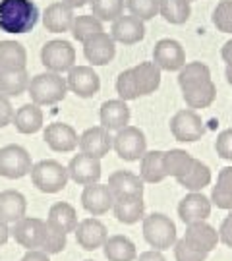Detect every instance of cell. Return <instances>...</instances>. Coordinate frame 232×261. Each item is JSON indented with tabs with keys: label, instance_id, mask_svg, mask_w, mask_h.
Wrapping results in <instances>:
<instances>
[{
	"label": "cell",
	"instance_id": "4",
	"mask_svg": "<svg viewBox=\"0 0 232 261\" xmlns=\"http://www.w3.org/2000/svg\"><path fill=\"white\" fill-rule=\"evenodd\" d=\"M143 238L157 252L170 250L178 240L176 224L165 213H151L143 217Z\"/></svg>",
	"mask_w": 232,
	"mask_h": 261
},
{
	"label": "cell",
	"instance_id": "47",
	"mask_svg": "<svg viewBox=\"0 0 232 261\" xmlns=\"http://www.w3.org/2000/svg\"><path fill=\"white\" fill-rule=\"evenodd\" d=\"M14 107L10 103V97H6L4 93H0V128L8 126L14 120Z\"/></svg>",
	"mask_w": 232,
	"mask_h": 261
},
{
	"label": "cell",
	"instance_id": "27",
	"mask_svg": "<svg viewBox=\"0 0 232 261\" xmlns=\"http://www.w3.org/2000/svg\"><path fill=\"white\" fill-rule=\"evenodd\" d=\"M112 211H114V217H116L118 223L122 224L139 223L145 217V201H143V196L114 199Z\"/></svg>",
	"mask_w": 232,
	"mask_h": 261
},
{
	"label": "cell",
	"instance_id": "10",
	"mask_svg": "<svg viewBox=\"0 0 232 261\" xmlns=\"http://www.w3.org/2000/svg\"><path fill=\"white\" fill-rule=\"evenodd\" d=\"M68 174L70 180H74L80 186H89V184H97L101 180V159L85 155V153H78L72 157V161L68 163Z\"/></svg>",
	"mask_w": 232,
	"mask_h": 261
},
{
	"label": "cell",
	"instance_id": "33",
	"mask_svg": "<svg viewBox=\"0 0 232 261\" xmlns=\"http://www.w3.org/2000/svg\"><path fill=\"white\" fill-rule=\"evenodd\" d=\"M46 223L55 224L60 230H64L66 234L74 232L78 226V211L74 205H70L68 201H56L55 205L48 209V217Z\"/></svg>",
	"mask_w": 232,
	"mask_h": 261
},
{
	"label": "cell",
	"instance_id": "44",
	"mask_svg": "<svg viewBox=\"0 0 232 261\" xmlns=\"http://www.w3.org/2000/svg\"><path fill=\"white\" fill-rule=\"evenodd\" d=\"M116 93H118V99L122 101H134L138 99V89H136V82H134V74H132V68L120 72V75L116 77Z\"/></svg>",
	"mask_w": 232,
	"mask_h": 261
},
{
	"label": "cell",
	"instance_id": "2",
	"mask_svg": "<svg viewBox=\"0 0 232 261\" xmlns=\"http://www.w3.org/2000/svg\"><path fill=\"white\" fill-rule=\"evenodd\" d=\"M28 93L31 97V103L39 105V107H48V105H56L64 101L68 95V84L62 74L56 72H43L31 77L28 87Z\"/></svg>",
	"mask_w": 232,
	"mask_h": 261
},
{
	"label": "cell",
	"instance_id": "37",
	"mask_svg": "<svg viewBox=\"0 0 232 261\" xmlns=\"http://www.w3.org/2000/svg\"><path fill=\"white\" fill-rule=\"evenodd\" d=\"M182 97H184L188 109H194V111H197V109H207L217 99V87H215L213 80H211V82L199 85V87L182 91Z\"/></svg>",
	"mask_w": 232,
	"mask_h": 261
},
{
	"label": "cell",
	"instance_id": "29",
	"mask_svg": "<svg viewBox=\"0 0 232 261\" xmlns=\"http://www.w3.org/2000/svg\"><path fill=\"white\" fill-rule=\"evenodd\" d=\"M163 157H165V151H145L143 157L139 159L141 165H139V176L145 184H159L167 178V172H165V163H163Z\"/></svg>",
	"mask_w": 232,
	"mask_h": 261
},
{
	"label": "cell",
	"instance_id": "32",
	"mask_svg": "<svg viewBox=\"0 0 232 261\" xmlns=\"http://www.w3.org/2000/svg\"><path fill=\"white\" fill-rule=\"evenodd\" d=\"M211 168L207 167L205 163H201L199 159H194L190 170L186 172L184 176L176 178V182L182 188H186L188 192H201L203 188H207L211 184Z\"/></svg>",
	"mask_w": 232,
	"mask_h": 261
},
{
	"label": "cell",
	"instance_id": "5",
	"mask_svg": "<svg viewBox=\"0 0 232 261\" xmlns=\"http://www.w3.org/2000/svg\"><path fill=\"white\" fill-rule=\"evenodd\" d=\"M41 62L48 72L64 74L75 66V48L70 41L53 39L41 48Z\"/></svg>",
	"mask_w": 232,
	"mask_h": 261
},
{
	"label": "cell",
	"instance_id": "42",
	"mask_svg": "<svg viewBox=\"0 0 232 261\" xmlns=\"http://www.w3.org/2000/svg\"><path fill=\"white\" fill-rule=\"evenodd\" d=\"M126 8L132 16L147 21L159 14V0H126Z\"/></svg>",
	"mask_w": 232,
	"mask_h": 261
},
{
	"label": "cell",
	"instance_id": "50",
	"mask_svg": "<svg viewBox=\"0 0 232 261\" xmlns=\"http://www.w3.org/2000/svg\"><path fill=\"white\" fill-rule=\"evenodd\" d=\"M136 261H167L163 252H157V250H149V252H143Z\"/></svg>",
	"mask_w": 232,
	"mask_h": 261
},
{
	"label": "cell",
	"instance_id": "54",
	"mask_svg": "<svg viewBox=\"0 0 232 261\" xmlns=\"http://www.w3.org/2000/svg\"><path fill=\"white\" fill-rule=\"evenodd\" d=\"M224 75H226V82L232 85V66H226V70H224Z\"/></svg>",
	"mask_w": 232,
	"mask_h": 261
},
{
	"label": "cell",
	"instance_id": "22",
	"mask_svg": "<svg viewBox=\"0 0 232 261\" xmlns=\"http://www.w3.org/2000/svg\"><path fill=\"white\" fill-rule=\"evenodd\" d=\"M143 180L139 174H134L130 170H116L109 176V188H111L114 199L120 197H136L143 196Z\"/></svg>",
	"mask_w": 232,
	"mask_h": 261
},
{
	"label": "cell",
	"instance_id": "23",
	"mask_svg": "<svg viewBox=\"0 0 232 261\" xmlns=\"http://www.w3.org/2000/svg\"><path fill=\"white\" fill-rule=\"evenodd\" d=\"M74 8H70L66 2H55L46 6L43 12V25L50 33H66L72 29L74 23Z\"/></svg>",
	"mask_w": 232,
	"mask_h": 261
},
{
	"label": "cell",
	"instance_id": "36",
	"mask_svg": "<svg viewBox=\"0 0 232 261\" xmlns=\"http://www.w3.org/2000/svg\"><path fill=\"white\" fill-rule=\"evenodd\" d=\"M159 14L172 25H182L192 16V6L188 0H159Z\"/></svg>",
	"mask_w": 232,
	"mask_h": 261
},
{
	"label": "cell",
	"instance_id": "12",
	"mask_svg": "<svg viewBox=\"0 0 232 261\" xmlns=\"http://www.w3.org/2000/svg\"><path fill=\"white\" fill-rule=\"evenodd\" d=\"M153 62L161 68V72H180L186 64L184 47L176 39H161L153 48Z\"/></svg>",
	"mask_w": 232,
	"mask_h": 261
},
{
	"label": "cell",
	"instance_id": "56",
	"mask_svg": "<svg viewBox=\"0 0 232 261\" xmlns=\"http://www.w3.org/2000/svg\"><path fill=\"white\" fill-rule=\"evenodd\" d=\"M85 261H91V259H85Z\"/></svg>",
	"mask_w": 232,
	"mask_h": 261
},
{
	"label": "cell",
	"instance_id": "1",
	"mask_svg": "<svg viewBox=\"0 0 232 261\" xmlns=\"http://www.w3.org/2000/svg\"><path fill=\"white\" fill-rule=\"evenodd\" d=\"M39 8L33 0H0V29L12 35L29 33L37 25Z\"/></svg>",
	"mask_w": 232,
	"mask_h": 261
},
{
	"label": "cell",
	"instance_id": "13",
	"mask_svg": "<svg viewBox=\"0 0 232 261\" xmlns=\"http://www.w3.org/2000/svg\"><path fill=\"white\" fill-rule=\"evenodd\" d=\"M43 140L56 153H72L74 149H78L80 136L74 130V126L66 122H53L43 130Z\"/></svg>",
	"mask_w": 232,
	"mask_h": 261
},
{
	"label": "cell",
	"instance_id": "18",
	"mask_svg": "<svg viewBox=\"0 0 232 261\" xmlns=\"http://www.w3.org/2000/svg\"><path fill=\"white\" fill-rule=\"evenodd\" d=\"M211 205H213L211 199L203 196L201 192H190L178 203V217L184 224L207 221L209 215H211Z\"/></svg>",
	"mask_w": 232,
	"mask_h": 261
},
{
	"label": "cell",
	"instance_id": "20",
	"mask_svg": "<svg viewBox=\"0 0 232 261\" xmlns=\"http://www.w3.org/2000/svg\"><path fill=\"white\" fill-rule=\"evenodd\" d=\"M78 147L85 155L102 159L105 155H109V151L112 149V136L111 132L102 126H93L80 136V143Z\"/></svg>",
	"mask_w": 232,
	"mask_h": 261
},
{
	"label": "cell",
	"instance_id": "31",
	"mask_svg": "<svg viewBox=\"0 0 232 261\" xmlns=\"http://www.w3.org/2000/svg\"><path fill=\"white\" fill-rule=\"evenodd\" d=\"M207 82H211V70L203 62H188L178 72V85L182 91L199 87Z\"/></svg>",
	"mask_w": 232,
	"mask_h": 261
},
{
	"label": "cell",
	"instance_id": "34",
	"mask_svg": "<svg viewBox=\"0 0 232 261\" xmlns=\"http://www.w3.org/2000/svg\"><path fill=\"white\" fill-rule=\"evenodd\" d=\"M209 199L219 209L232 211V167L221 168V172L217 176V184L213 186Z\"/></svg>",
	"mask_w": 232,
	"mask_h": 261
},
{
	"label": "cell",
	"instance_id": "30",
	"mask_svg": "<svg viewBox=\"0 0 232 261\" xmlns=\"http://www.w3.org/2000/svg\"><path fill=\"white\" fill-rule=\"evenodd\" d=\"M28 50L18 41H0V72L6 70H25Z\"/></svg>",
	"mask_w": 232,
	"mask_h": 261
},
{
	"label": "cell",
	"instance_id": "19",
	"mask_svg": "<svg viewBox=\"0 0 232 261\" xmlns=\"http://www.w3.org/2000/svg\"><path fill=\"white\" fill-rule=\"evenodd\" d=\"M111 37L114 39V43H120V45H136L139 41H143L145 37V23L136 16H124L116 18L112 21L111 29Z\"/></svg>",
	"mask_w": 232,
	"mask_h": 261
},
{
	"label": "cell",
	"instance_id": "24",
	"mask_svg": "<svg viewBox=\"0 0 232 261\" xmlns=\"http://www.w3.org/2000/svg\"><path fill=\"white\" fill-rule=\"evenodd\" d=\"M28 199L18 190H4L0 192V219L4 223L14 224L25 217Z\"/></svg>",
	"mask_w": 232,
	"mask_h": 261
},
{
	"label": "cell",
	"instance_id": "8",
	"mask_svg": "<svg viewBox=\"0 0 232 261\" xmlns=\"http://www.w3.org/2000/svg\"><path fill=\"white\" fill-rule=\"evenodd\" d=\"M170 132H172L174 140L182 141V143H194V141L203 138L205 134L203 118L194 109H182V111H178L172 116V120H170Z\"/></svg>",
	"mask_w": 232,
	"mask_h": 261
},
{
	"label": "cell",
	"instance_id": "45",
	"mask_svg": "<svg viewBox=\"0 0 232 261\" xmlns=\"http://www.w3.org/2000/svg\"><path fill=\"white\" fill-rule=\"evenodd\" d=\"M172 248H174V257H176V261H205L207 259V253L194 250L190 244L186 242L184 238L176 240V244H174Z\"/></svg>",
	"mask_w": 232,
	"mask_h": 261
},
{
	"label": "cell",
	"instance_id": "35",
	"mask_svg": "<svg viewBox=\"0 0 232 261\" xmlns=\"http://www.w3.org/2000/svg\"><path fill=\"white\" fill-rule=\"evenodd\" d=\"M29 77L28 70H6L0 72V93L6 97H19L28 91L29 87Z\"/></svg>",
	"mask_w": 232,
	"mask_h": 261
},
{
	"label": "cell",
	"instance_id": "53",
	"mask_svg": "<svg viewBox=\"0 0 232 261\" xmlns=\"http://www.w3.org/2000/svg\"><path fill=\"white\" fill-rule=\"evenodd\" d=\"M62 2H66L70 8L75 10V8H84V6L87 4V2H89V0H62Z\"/></svg>",
	"mask_w": 232,
	"mask_h": 261
},
{
	"label": "cell",
	"instance_id": "55",
	"mask_svg": "<svg viewBox=\"0 0 232 261\" xmlns=\"http://www.w3.org/2000/svg\"><path fill=\"white\" fill-rule=\"evenodd\" d=\"M188 2H194V0H188Z\"/></svg>",
	"mask_w": 232,
	"mask_h": 261
},
{
	"label": "cell",
	"instance_id": "3",
	"mask_svg": "<svg viewBox=\"0 0 232 261\" xmlns=\"http://www.w3.org/2000/svg\"><path fill=\"white\" fill-rule=\"evenodd\" d=\"M31 182L43 194H58L62 192L70 180L68 168L55 159H43L31 168Z\"/></svg>",
	"mask_w": 232,
	"mask_h": 261
},
{
	"label": "cell",
	"instance_id": "46",
	"mask_svg": "<svg viewBox=\"0 0 232 261\" xmlns=\"http://www.w3.org/2000/svg\"><path fill=\"white\" fill-rule=\"evenodd\" d=\"M215 151L224 161H232V128H226L217 136Z\"/></svg>",
	"mask_w": 232,
	"mask_h": 261
},
{
	"label": "cell",
	"instance_id": "15",
	"mask_svg": "<svg viewBox=\"0 0 232 261\" xmlns=\"http://www.w3.org/2000/svg\"><path fill=\"white\" fill-rule=\"evenodd\" d=\"M75 242L80 248H84L85 252H95L102 248V244L109 238V230L107 226L97 219V217H89L80 221L75 226Z\"/></svg>",
	"mask_w": 232,
	"mask_h": 261
},
{
	"label": "cell",
	"instance_id": "43",
	"mask_svg": "<svg viewBox=\"0 0 232 261\" xmlns=\"http://www.w3.org/2000/svg\"><path fill=\"white\" fill-rule=\"evenodd\" d=\"M213 25L223 33L232 35V0H221L213 10Z\"/></svg>",
	"mask_w": 232,
	"mask_h": 261
},
{
	"label": "cell",
	"instance_id": "39",
	"mask_svg": "<svg viewBox=\"0 0 232 261\" xmlns=\"http://www.w3.org/2000/svg\"><path fill=\"white\" fill-rule=\"evenodd\" d=\"M99 31H105V29H102V21L95 18L93 14L78 16V18L74 19V23H72V29H70L72 37H74L78 43H85L87 39L93 37V35L99 33Z\"/></svg>",
	"mask_w": 232,
	"mask_h": 261
},
{
	"label": "cell",
	"instance_id": "7",
	"mask_svg": "<svg viewBox=\"0 0 232 261\" xmlns=\"http://www.w3.org/2000/svg\"><path fill=\"white\" fill-rule=\"evenodd\" d=\"M33 168L31 155L25 147L18 143H10L0 149V176L8 180H19L28 176Z\"/></svg>",
	"mask_w": 232,
	"mask_h": 261
},
{
	"label": "cell",
	"instance_id": "40",
	"mask_svg": "<svg viewBox=\"0 0 232 261\" xmlns=\"http://www.w3.org/2000/svg\"><path fill=\"white\" fill-rule=\"evenodd\" d=\"M91 14L101 21H114L124 14V0H89Z\"/></svg>",
	"mask_w": 232,
	"mask_h": 261
},
{
	"label": "cell",
	"instance_id": "48",
	"mask_svg": "<svg viewBox=\"0 0 232 261\" xmlns=\"http://www.w3.org/2000/svg\"><path fill=\"white\" fill-rule=\"evenodd\" d=\"M219 240H221L224 246L232 248V211L224 217V221L221 223V228H219Z\"/></svg>",
	"mask_w": 232,
	"mask_h": 261
},
{
	"label": "cell",
	"instance_id": "49",
	"mask_svg": "<svg viewBox=\"0 0 232 261\" xmlns=\"http://www.w3.org/2000/svg\"><path fill=\"white\" fill-rule=\"evenodd\" d=\"M21 261H50V255L43 250H28V253L21 257Z\"/></svg>",
	"mask_w": 232,
	"mask_h": 261
},
{
	"label": "cell",
	"instance_id": "16",
	"mask_svg": "<svg viewBox=\"0 0 232 261\" xmlns=\"http://www.w3.org/2000/svg\"><path fill=\"white\" fill-rule=\"evenodd\" d=\"M82 205L89 215L93 217H101V215L109 213L114 205V196H112L109 184H89L84 186L82 192Z\"/></svg>",
	"mask_w": 232,
	"mask_h": 261
},
{
	"label": "cell",
	"instance_id": "6",
	"mask_svg": "<svg viewBox=\"0 0 232 261\" xmlns=\"http://www.w3.org/2000/svg\"><path fill=\"white\" fill-rule=\"evenodd\" d=\"M112 149L116 151V155L122 161L134 163V161H139L143 157V153L147 151V138L138 126L128 124L116 132V136L112 138Z\"/></svg>",
	"mask_w": 232,
	"mask_h": 261
},
{
	"label": "cell",
	"instance_id": "38",
	"mask_svg": "<svg viewBox=\"0 0 232 261\" xmlns=\"http://www.w3.org/2000/svg\"><path fill=\"white\" fill-rule=\"evenodd\" d=\"M163 163H165V172H167V176L180 178L190 170L192 163H194V157L184 149H170V151H165Z\"/></svg>",
	"mask_w": 232,
	"mask_h": 261
},
{
	"label": "cell",
	"instance_id": "28",
	"mask_svg": "<svg viewBox=\"0 0 232 261\" xmlns=\"http://www.w3.org/2000/svg\"><path fill=\"white\" fill-rule=\"evenodd\" d=\"M102 253L109 261H136L138 259V250L136 244L132 242L128 236L114 234L109 236L107 242L102 244Z\"/></svg>",
	"mask_w": 232,
	"mask_h": 261
},
{
	"label": "cell",
	"instance_id": "21",
	"mask_svg": "<svg viewBox=\"0 0 232 261\" xmlns=\"http://www.w3.org/2000/svg\"><path fill=\"white\" fill-rule=\"evenodd\" d=\"M130 109L126 101L122 99H109L101 105V111H99V120L101 126L107 128L109 132H118L124 126L130 124Z\"/></svg>",
	"mask_w": 232,
	"mask_h": 261
},
{
	"label": "cell",
	"instance_id": "41",
	"mask_svg": "<svg viewBox=\"0 0 232 261\" xmlns=\"http://www.w3.org/2000/svg\"><path fill=\"white\" fill-rule=\"evenodd\" d=\"M66 244H68V234L45 221V238H43V244L39 250H43L48 255H55V253L64 252Z\"/></svg>",
	"mask_w": 232,
	"mask_h": 261
},
{
	"label": "cell",
	"instance_id": "9",
	"mask_svg": "<svg viewBox=\"0 0 232 261\" xmlns=\"http://www.w3.org/2000/svg\"><path fill=\"white\" fill-rule=\"evenodd\" d=\"M66 84H68V91H72L82 99H91L101 89V80H99V74L93 70V66H74L68 72Z\"/></svg>",
	"mask_w": 232,
	"mask_h": 261
},
{
	"label": "cell",
	"instance_id": "25",
	"mask_svg": "<svg viewBox=\"0 0 232 261\" xmlns=\"http://www.w3.org/2000/svg\"><path fill=\"white\" fill-rule=\"evenodd\" d=\"M132 74L139 97L153 95L161 85V68L155 62H139L132 68Z\"/></svg>",
	"mask_w": 232,
	"mask_h": 261
},
{
	"label": "cell",
	"instance_id": "51",
	"mask_svg": "<svg viewBox=\"0 0 232 261\" xmlns=\"http://www.w3.org/2000/svg\"><path fill=\"white\" fill-rule=\"evenodd\" d=\"M221 56H223V60L226 62V66H232V39L230 41H226L221 48Z\"/></svg>",
	"mask_w": 232,
	"mask_h": 261
},
{
	"label": "cell",
	"instance_id": "52",
	"mask_svg": "<svg viewBox=\"0 0 232 261\" xmlns=\"http://www.w3.org/2000/svg\"><path fill=\"white\" fill-rule=\"evenodd\" d=\"M8 238H10V226H8V223H4V221L0 219V248L8 242Z\"/></svg>",
	"mask_w": 232,
	"mask_h": 261
},
{
	"label": "cell",
	"instance_id": "11",
	"mask_svg": "<svg viewBox=\"0 0 232 261\" xmlns=\"http://www.w3.org/2000/svg\"><path fill=\"white\" fill-rule=\"evenodd\" d=\"M10 234L19 246L28 250H39L45 238V221L37 217H23L18 223L12 224Z\"/></svg>",
	"mask_w": 232,
	"mask_h": 261
},
{
	"label": "cell",
	"instance_id": "17",
	"mask_svg": "<svg viewBox=\"0 0 232 261\" xmlns=\"http://www.w3.org/2000/svg\"><path fill=\"white\" fill-rule=\"evenodd\" d=\"M184 240L197 252L209 253L217 248L219 240V230L211 226L207 221H197V223L186 224Z\"/></svg>",
	"mask_w": 232,
	"mask_h": 261
},
{
	"label": "cell",
	"instance_id": "26",
	"mask_svg": "<svg viewBox=\"0 0 232 261\" xmlns=\"http://www.w3.org/2000/svg\"><path fill=\"white\" fill-rule=\"evenodd\" d=\"M12 124L16 126V130L23 136H31V134H37L43 124H45V116L41 107L35 103L21 105L18 111L14 112V120Z\"/></svg>",
	"mask_w": 232,
	"mask_h": 261
},
{
	"label": "cell",
	"instance_id": "14",
	"mask_svg": "<svg viewBox=\"0 0 232 261\" xmlns=\"http://www.w3.org/2000/svg\"><path fill=\"white\" fill-rule=\"evenodd\" d=\"M84 55L91 66H107L116 56V43L107 31H99L84 43Z\"/></svg>",
	"mask_w": 232,
	"mask_h": 261
}]
</instances>
